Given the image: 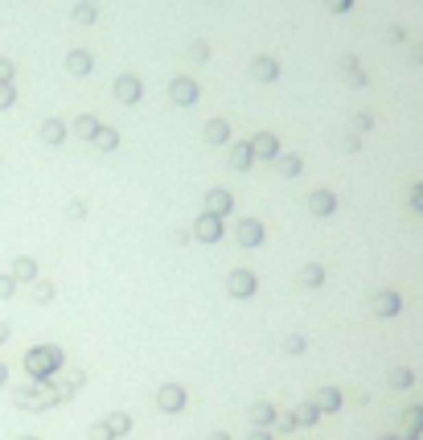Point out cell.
Here are the masks:
<instances>
[{
    "label": "cell",
    "mask_w": 423,
    "mask_h": 440,
    "mask_svg": "<svg viewBox=\"0 0 423 440\" xmlns=\"http://www.w3.org/2000/svg\"><path fill=\"white\" fill-rule=\"evenodd\" d=\"M0 342H4V325H0Z\"/></svg>",
    "instance_id": "obj_1"
},
{
    "label": "cell",
    "mask_w": 423,
    "mask_h": 440,
    "mask_svg": "<svg viewBox=\"0 0 423 440\" xmlns=\"http://www.w3.org/2000/svg\"><path fill=\"white\" fill-rule=\"evenodd\" d=\"M0 383H4V371H0Z\"/></svg>",
    "instance_id": "obj_2"
}]
</instances>
